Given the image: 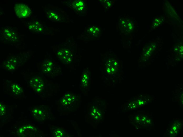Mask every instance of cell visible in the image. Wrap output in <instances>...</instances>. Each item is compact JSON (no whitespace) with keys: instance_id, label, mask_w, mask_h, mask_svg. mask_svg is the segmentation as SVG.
I'll use <instances>...</instances> for the list:
<instances>
[{"instance_id":"obj_1","label":"cell","mask_w":183,"mask_h":137,"mask_svg":"<svg viewBox=\"0 0 183 137\" xmlns=\"http://www.w3.org/2000/svg\"><path fill=\"white\" fill-rule=\"evenodd\" d=\"M14 11L16 16L21 18L28 17L32 13L30 8L27 5L23 3L16 4L14 7Z\"/></svg>"},{"instance_id":"obj_2","label":"cell","mask_w":183,"mask_h":137,"mask_svg":"<svg viewBox=\"0 0 183 137\" xmlns=\"http://www.w3.org/2000/svg\"><path fill=\"white\" fill-rule=\"evenodd\" d=\"M30 84L32 87L38 92L41 91L44 86L41 80L37 77L31 80L30 81Z\"/></svg>"},{"instance_id":"obj_3","label":"cell","mask_w":183,"mask_h":137,"mask_svg":"<svg viewBox=\"0 0 183 137\" xmlns=\"http://www.w3.org/2000/svg\"><path fill=\"white\" fill-rule=\"evenodd\" d=\"M3 35L7 40L11 41H14L16 40L17 38V34L14 31L11 29H5L3 30L2 33Z\"/></svg>"},{"instance_id":"obj_4","label":"cell","mask_w":183,"mask_h":137,"mask_svg":"<svg viewBox=\"0 0 183 137\" xmlns=\"http://www.w3.org/2000/svg\"><path fill=\"white\" fill-rule=\"evenodd\" d=\"M12 88L13 92L17 95L23 92L22 88L17 84L13 85Z\"/></svg>"},{"instance_id":"obj_5","label":"cell","mask_w":183,"mask_h":137,"mask_svg":"<svg viewBox=\"0 0 183 137\" xmlns=\"http://www.w3.org/2000/svg\"><path fill=\"white\" fill-rule=\"evenodd\" d=\"M5 106L2 104H0V113L1 115H3L5 114Z\"/></svg>"}]
</instances>
